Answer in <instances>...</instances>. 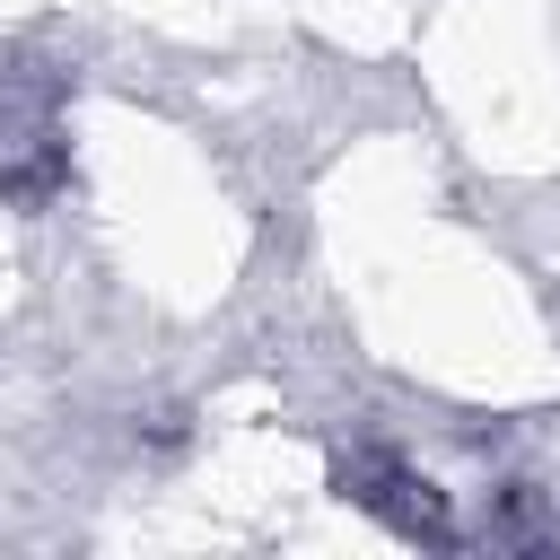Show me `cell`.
I'll return each instance as SVG.
<instances>
[{
    "mask_svg": "<svg viewBox=\"0 0 560 560\" xmlns=\"http://www.w3.org/2000/svg\"><path fill=\"white\" fill-rule=\"evenodd\" d=\"M70 175L61 149V79L26 61H0V201H44Z\"/></svg>",
    "mask_w": 560,
    "mask_h": 560,
    "instance_id": "1",
    "label": "cell"
},
{
    "mask_svg": "<svg viewBox=\"0 0 560 560\" xmlns=\"http://www.w3.org/2000/svg\"><path fill=\"white\" fill-rule=\"evenodd\" d=\"M332 481H341V499L350 508H368L376 525H394L402 542H455V516H446V490L411 464V455H394V446H350L341 464H332Z\"/></svg>",
    "mask_w": 560,
    "mask_h": 560,
    "instance_id": "2",
    "label": "cell"
},
{
    "mask_svg": "<svg viewBox=\"0 0 560 560\" xmlns=\"http://www.w3.org/2000/svg\"><path fill=\"white\" fill-rule=\"evenodd\" d=\"M481 542H499V551H560V516L516 481V490H499V508L481 516Z\"/></svg>",
    "mask_w": 560,
    "mask_h": 560,
    "instance_id": "3",
    "label": "cell"
}]
</instances>
